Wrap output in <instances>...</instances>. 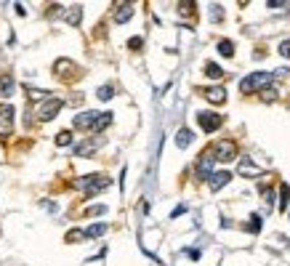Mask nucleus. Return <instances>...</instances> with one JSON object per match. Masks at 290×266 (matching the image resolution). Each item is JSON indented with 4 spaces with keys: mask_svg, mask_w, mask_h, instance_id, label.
<instances>
[{
    "mask_svg": "<svg viewBox=\"0 0 290 266\" xmlns=\"http://www.w3.org/2000/svg\"><path fill=\"white\" fill-rule=\"evenodd\" d=\"M53 72H56V75H61V78H64V75H75V72H78V64L69 61V59H56Z\"/></svg>",
    "mask_w": 290,
    "mask_h": 266,
    "instance_id": "obj_14",
    "label": "nucleus"
},
{
    "mask_svg": "<svg viewBox=\"0 0 290 266\" xmlns=\"http://www.w3.org/2000/svg\"><path fill=\"white\" fill-rule=\"evenodd\" d=\"M56 147H69L72 144V133L69 130H61V133H56Z\"/></svg>",
    "mask_w": 290,
    "mask_h": 266,
    "instance_id": "obj_23",
    "label": "nucleus"
},
{
    "mask_svg": "<svg viewBox=\"0 0 290 266\" xmlns=\"http://www.w3.org/2000/svg\"><path fill=\"white\" fill-rule=\"evenodd\" d=\"M99 117H101V112H93V109L80 112V115H75V128H78V130H93V128H96V122H99Z\"/></svg>",
    "mask_w": 290,
    "mask_h": 266,
    "instance_id": "obj_7",
    "label": "nucleus"
},
{
    "mask_svg": "<svg viewBox=\"0 0 290 266\" xmlns=\"http://www.w3.org/2000/svg\"><path fill=\"white\" fill-rule=\"evenodd\" d=\"M197 122L205 133H213L216 128H221V115H216V112H197Z\"/></svg>",
    "mask_w": 290,
    "mask_h": 266,
    "instance_id": "obj_8",
    "label": "nucleus"
},
{
    "mask_svg": "<svg viewBox=\"0 0 290 266\" xmlns=\"http://www.w3.org/2000/svg\"><path fill=\"white\" fill-rule=\"evenodd\" d=\"M210 19H213V22H219V19H224L221 6H210Z\"/></svg>",
    "mask_w": 290,
    "mask_h": 266,
    "instance_id": "obj_29",
    "label": "nucleus"
},
{
    "mask_svg": "<svg viewBox=\"0 0 290 266\" xmlns=\"http://www.w3.org/2000/svg\"><path fill=\"white\" fill-rule=\"evenodd\" d=\"M14 133V107L11 104H0V139Z\"/></svg>",
    "mask_w": 290,
    "mask_h": 266,
    "instance_id": "obj_6",
    "label": "nucleus"
},
{
    "mask_svg": "<svg viewBox=\"0 0 290 266\" xmlns=\"http://www.w3.org/2000/svg\"><path fill=\"white\" fill-rule=\"evenodd\" d=\"M104 232H107V224H93V226H88V229H86V237H88V240H93V237H101Z\"/></svg>",
    "mask_w": 290,
    "mask_h": 266,
    "instance_id": "obj_21",
    "label": "nucleus"
},
{
    "mask_svg": "<svg viewBox=\"0 0 290 266\" xmlns=\"http://www.w3.org/2000/svg\"><path fill=\"white\" fill-rule=\"evenodd\" d=\"M272 83H274V72H253L240 80V91L242 93H256V91L264 93Z\"/></svg>",
    "mask_w": 290,
    "mask_h": 266,
    "instance_id": "obj_1",
    "label": "nucleus"
},
{
    "mask_svg": "<svg viewBox=\"0 0 290 266\" xmlns=\"http://www.w3.org/2000/svg\"><path fill=\"white\" fill-rule=\"evenodd\" d=\"M61 16H64V22H67V24L78 27L80 19H83V6H69V8H64Z\"/></svg>",
    "mask_w": 290,
    "mask_h": 266,
    "instance_id": "obj_13",
    "label": "nucleus"
},
{
    "mask_svg": "<svg viewBox=\"0 0 290 266\" xmlns=\"http://www.w3.org/2000/svg\"><path fill=\"white\" fill-rule=\"evenodd\" d=\"M0 96L8 99V96H14V78L8 72L0 75Z\"/></svg>",
    "mask_w": 290,
    "mask_h": 266,
    "instance_id": "obj_16",
    "label": "nucleus"
},
{
    "mask_svg": "<svg viewBox=\"0 0 290 266\" xmlns=\"http://www.w3.org/2000/svg\"><path fill=\"white\" fill-rule=\"evenodd\" d=\"M219 51H221V56H232L235 53V43L232 40H219Z\"/></svg>",
    "mask_w": 290,
    "mask_h": 266,
    "instance_id": "obj_25",
    "label": "nucleus"
},
{
    "mask_svg": "<svg viewBox=\"0 0 290 266\" xmlns=\"http://www.w3.org/2000/svg\"><path fill=\"white\" fill-rule=\"evenodd\" d=\"M248 229L253 232V234H256V232H261V216H250V224H248Z\"/></svg>",
    "mask_w": 290,
    "mask_h": 266,
    "instance_id": "obj_28",
    "label": "nucleus"
},
{
    "mask_svg": "<svg viewBox=\"0 0 290 266\" xmlns=\"http://www.w3.org/2000/svg\"><path fill=\"white\" fill-rule=\"evenodd\" d=\"M261 99H264V101H274L277 99V91L274 88H266L264 93H261Z\"/></svg>",
    "mask_w": 290,
    "mask_h": 266,
    "instance_id": "obj_30",
    "label": "nucleus"
},
{
    "mask_svg": "<svg viewBox=\"0 0 290 266\" xmlns=\"http://www.w3.org/2000/svg\"><path fill=\"white\" fill-rule=\"evenodd\" d=\"M237 173L245 176V178H258V176H261V168H258L250 157H242L240 165H237Z\"/></svg>",
    "mask_w": 290,
    "mask_h": 266,
    "instance_id": "obj_10",
    "label": "nucleus"
},
{
    "mask_svg": "<svg viewBox=\"0 0 290 266\" xmlns=\"http://www.w3.org/2000/svg\"><path fill=\"white\" fill-rule=\"evenodd\" d=\"M96 96H99L101 101H109L112 96H115V88H112V85H101V88H99V93H96Z\"/></svg>",
    "mask_w": 290,
    "mask_h": 266,
    "instance_id": "obj_26",
    "label": "nucleus"
},
{
    "mask_svg": "<svg viewBox=\"0 0 290 266\" xmlns=\"http://www.w3.org/2000/svg\"><path fill=\"white\" fill-rule=\"evenodd\" d=\"M101 213H107V205H91V208H86V216H101Z\"/></svg>",
    "mask_w": 290,
    "mask_h": 266,
    "instance_id": "obj_27",
    "label": "nucleus"
},
{
    "mask_svg": "<svg viewBox=\"0 0 290 266\" xmlns=\"http://www.w3.org/2000/svg\"><path fill=\"white\" fill-rule=\"evenodd\" d=\"M213 165H216V155H213V149H205L200 160H197V165H194V176L197 178H210L216 170H213Z\"/></svg>",
    "mask_w": 290,
    "mask_h": 266,
    "instance_id": "obj_4",
    "label": "nucleus"
},
{
    "mask_svg": "<svg viewBox=\"0 0 290 266\" xmlns=\"http://www.w3.org/2000/svg\"><path fill=\"white\" fill-rule=\"evenodd\" d=\"M115 22L117 24H125L130 16H133V3H115Z\"/></svg>",
    "mask_w": 290,
    "mask_h": 266,
    "instance_id": "obj_12",
    "label": "nucleus"
},
{
    "mask_svg": "<svg viewBox=\"0 0 290 266\" xmlns=\"http://www.w3.org/2000/svg\"><path fill=\"white\" fill-rule=\"evenodd\" d=\"M27 96H30L32 101H45V99H51L48 91H40V88H27Z\"/></svg>",
    "mask_w": 290,
    "mask_h": 266,
    "instance_id": "obj_22",
    "label": "nucleus"
},
{
    "mask_svg": "<svg viewBox=\"0 0 290 266\" xmlns=\"http://www.w3.org/2000/svg\"><path fill=\"white\" fill-rule=\"evenodd\" d=\"M192 130L189 128H181L179 133H176V147H179V149H186V147H189L192 144Z\"/></svg>",
    "mask_w": 290,
    "mask_h": 266,
    "instance_id": "obj_17",
    "label": "nucleus"
},
{
    "mask_svg": "<svg viewBox=\"0 0 290 266\" xmlns=\"http://www.w3.org/2000/svg\"><path fill=\"white\" fill-rule=\"evenodd\" d=\"M141 45H144V40H141V37H130V40H128V48H133V51H138Z\"/></svg>",
    "mask_w": 290,
    "mask_h": 266,
    "instance_id": "obj_31",
    "label": "nucleus"
},
{
    "mask_svg": "<svg viewBox=\"0 0 290 266\" xmlns=\"http://www.w3.org/2000/svg\"><path fill=\"white\" fill-rule=\"evenodd\" d=\"M229 178H232V173H227V170H221V173H213V176L208 178V186L213 189V192H219L221 186L229 184Z\"/></svg>",
    "mask_w": 290,
    "mask_h": 266,
    "instance_id": "obj_15",
    "label": "nucleus"
},
{
    "mask_svg": "<svg viewBox=\"0 0 290 266\" xmlns=\"http://www.w3.org/2000/svg\"><path fill=\"white\" fill-rule=\"evenodd\" d=\"M287 205H290V186L287 184H279V211H287Z\"/></svg>",
    "mask_w": 290,
    "mask_h": 266,
    "instance_id": "obj_18",
    "label": "nucleus"
},
{
    "mask_svg": "<svg viewBox=\"0 0 290 266\" xmlns=\"http://www.w3.org/2000/svg\"><path fill=\"white\" fill-rule=\"evenodd\" d=\"M186 255H189V258H194V261H197V258H200V250H186Z\"/></svg>",
    "mask_w": 290,
    "mask_h": 266,
    "instance_id": "obj_33",
    "label": "nucleus"
},
{
    "mask_svg": "<svg viewBox=\"0 0 290 266\" xmlns=\"http://www.w3.org/2000/svg\"><path fill=\"white\" fill-rule=\"evenodd\" d=\"M202 96L210 104H224L227 101V91H224L221 85H210V88H202Z\"/></svg>",
    "mask_w": 290,
    "mask_h": 266,
    "instance_id": "obj_11",
    "label": "nucleus"
},
{
    "mask_svg": "<svg viewBox=\"0 0 290 266\" xmlns=\"http://www.w3.org/2000/svg\"><path fill=\"white\" fill-rule=\"evenodd\" d=\"M107 125H112V112H101V117L96 122V128H93V133H101Z\"/></svg>",
    "mask_w": 290,
    "mask_h": 266,
    "instance_id": "obj_20",
    "label": "nucleus"
},
{
    "mask_svg": "<svg viewBox=\"0 0 290 266\" xmlns=\"http://www.w3.org/2000/svg\"><path fill=\"white\" fill-rule=\"evenodd\" d=\"M210 149H213V155H216V160H221V163H232V160L237 157V144L232 139H221Z\"/></svg>",
    "mask_w": 290,
    "mask_h": 266,
    "instance_id": "obj_3",
    "label": "nucleus"
},
{
    "mask_svg": "<svg viewBox=\"0 0 290 266\" xmlns=\"http://www.w3.org/2000/svg\"><path fill=\"white\" fill-rule=\"evenodd\" d=\"M205 75L213 78V80H221V78H224V70H221L216 61H208V64H205Z\"/></svg>",
    "mask_w": 290,
    "mask_h": 266,
    "instance_id": "obj_19",
    "label": "nucleus"
},
{
    "mask_svg": "<svg viewBox=\"0 0 290 266\" xmlns=\"http://www.w3.org/2000/svg\"><path fill=\"white\" fill-rule=\"evenodd\" d=\"M64 107V101L61 99H45L43 104H40V107H37V112H35V115H37V120H43V122H48V120H53L56 115H59V109Z\"/></svg>",
    "mask_w": 290,
    "mask_h": 266,
    "instance_id": "obj_5",
    "label": "nucleus"
},
{
    "mask_svg": "<svg viewBox=\"0 0 290 266\" xmlns=\"http://www.w3.org/2000/svg\"><path fill=\"white\" fill-rule=\"evenodd\" d=\"M80 240H88L86 229H72V232H67V242H80Z\"/></svg>",
    "mask_w": 290,
    "mask_h": 266,
    "instance_id": "obj_24",
    "label": "nucleus"
},
{
    "mask_svg": "<svg viewBox=\"0 0 290 266\" xmlns=\"http://www.w3.org/2000/svg\"><path fill=\"white\" fill-rule=\"evenodd\" d=\"M279 53H282L285 59H290V40H282V43H279Z\"/></svg>",
    "mask_w": 290,
    "mask_h": 266,
    "instance_id": "obj_32",
    "label": "nucleus"
},
{
    "mask_svg": "<svg viewBox=\"0 0 290 266\" xmlns=\"http://www.w3.org/2000/svg\"><path fill=\"white\" fill-rule=\"evenodd\" d=\"M99 147H104V136L78 144V147H75V155H78V157H91V155H96V149H99Z\"/></svg>",
    "mask_w": 290,
    "mask_h": 266,
    "instance_id": "obj_9",
    "label": "nucleus"
},
{
    "mask_svg": "<svg viewBox=\"0 0 290 266\" xmlns=\"http://www.w3.org/2000/svg\"><path fill=\"white\" fill-rule=\"evenodd\" d=\"M109 184H112V181H109L107 176H101V173H91V176H83V178H78V181H75V186H78L86 197H93V194L104 192Z\"/></svg>",
    "mask_w": 290,
    "mask_h": 266,
    "instance_id": "obj_2",
    "label": "nucleus"
}]
</instances>
